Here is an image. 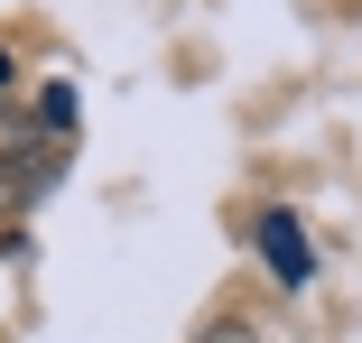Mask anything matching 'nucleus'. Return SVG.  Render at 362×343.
<instances>
[{
  "label": "nucleus",
  "instance_id": "f257e3e1",
  "mask_svg": "<svg viewBox=\"0 0 362 343\" xmlns=\"http://www.w3.org/2000/svg\"><path fill=\"white\" fill-rule=\"evenodd\" d=\"M251 241H260V260H269L279 288H307L316 279V251H307V232H298L288 204H260V214H251Z\"/></svg>",
  "mask_w": 362,
  "mask_h": 343
},
{
  "label": "nucleus",
  "instance_id": "f03ea898",
  "mask_svg": "<svg viewBox=\"0 0 362 343\" xmlns=\"http://www.w3.org/2000/svg\"><path fill=\"white\" fill-rule=\"evenodd\" d=\"M37 121H47V130H75V93L47 84V93H37Z\"/></svg>",
  "mask_w": 362,
  "mask_h": 343
},
{
  "label": "nucleus",
  "instance_id": "7ed1b4c3",
  "mask_svg": "<svg viewBox=\"0 0 362 343\" xmlns=\"http://www.w3.org/2000/svg\"><path fill=\"white\" fill-rule=\"evenodd\" d=\"M204 343H260V325H242V315H214V325H204Z\"/></svg>",
  "mask_w": 362,
  "mask_h": 343
},
{
  "label": "nucleus",
  "instance_id": "20e7f679",
  "mask_svg": "<svg viewBox=\"0 0 362 343\" xmlns=\"http://www.w3.org/2000/svg\"><path fill=\"white\" fill-rule=\"evenodd\" d=\"M19 149H28V130H19V121H0V167H10Z\"/></svg>",
  "mask_w": 362,
  "mask_h": 343
},
{
  "label": "nucleus",
  "instance_id": "39448f33",
  "mask_svg": "<svg viewBox=\"0 0 362 343\" xmlns=\"http://www.w3.org/2000/svg\"><path fill=\"white\" fill-rule=\"evenodd\" d=\"M10 75H19V56H10V47H0V93H10Z\"/></svg>",
  "mask_w": 362,
  "mask_h": 343
}]
</instances>
